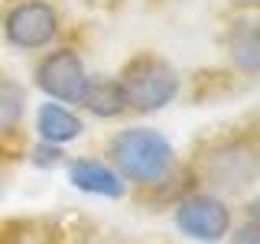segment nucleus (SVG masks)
Masks as SVG:
<instances>
[{"mask_svg":"<svg viewBox=\"0 0 260 244\" xmlns=\"http://www.w3.org/2000/svg\"><path fill=\"white\" fill-rule=\"evenodd\" d=\"M224 55L238 75L260 78V10L241 13L224 29Z\"/></svg>","mask_w":260,"mask_h":244,"instance_id":"6e6552de","label":"nucleus"},{"mask_svg":"<svg viewBox=\"0 0 260 244\" xmlns=\"http://www.w3.org/2000/svg\"><path fill=\"white\" fill-rule=\"evenodd\" d=\"M104 160L120 173L127 189L134 192H162L173 189L179 176L185 173L173 140L162 130L146 124H130L111 134L104 146Z\"/></svg>","mask_w":260,"mask_h":244,"instance_id":"f257e3e1","label":"nucleus"},{"mask_svg":"<svg viewBox=\"0 0 260 244\" xmlns=\"http://www.w3.org/2000/svg\"><path fill=\"white\" fill-rule=\"evenodd\" d=\"M173 225L199 244H221L234 228V208L224 195L189 186L173 202Z\"/></svg>","mask_w":260,"mask_h":244,"instance_id":"39448f33","label":"nucleus"},{"mask_svg":"<svg viewBox=\"0 0 260 244\" xmlns=\"http://www.w3.org/2000/svg\"><path fill=\"white\" fill-rule=\"evenodd\" d=\"M65 179L72 189L98 195V199H124L130 192L120 173L104 157H69L65 160Z\"/></svg>","mask_w":260,"mask_h":244,"instance_id":"0eeeda50","label":"nucleus"},{"mask_svg":"<svg viewBox=\"0 0 260 244\" xmlns=\"http://www.w3.org/2000/svg\"><path fill=\"white\" fill-rule=\"evenodd\" d=\"M32 163L36 166H59V163H65V153H62V146L36 140V146H32Z\"/></svg>","mask_w":260,"mask_h":244,"instance_id":"ddd939ff","label":"nucleus"},{"mask_svg":"<svg viewBox=\"0 0 260 244\" xmlns=\"http://www.w3.org/2000/svg\"><path fill=\"white\" fill-rule=\"evenodd\" d=\"M75 111L88 114V117H94V120H120V117H127V104H124V95H120L117 78L88 72L85 92H81Z\"/></svg>","mask_w":260,"mask_h":244,"instance_id":"9d476101","label":"nucleus"},{"mask_svg":"<svg viewBox=\"0 0 260 244\" xmlns=\"http://www.w3.org/2000/svg\"><path fill=\"white\" fill-rule=\"evenodd\" d=\"M72 244H111V241H104V238H78V241H72Z\"/></svg>","mask_w":260,"mask_h":244,"instance_id":"2eb2a0df","label":"nucleus"},{"mask_svg":"<svg viewBox=\"0 0 260 244\" xmlns=\"http://www.w3.org/2000/svg\"><path fill=\"white\" fill-rule=\"evenodd\" d=\"M114 78L120 85L127 114H137V117H150V114L166 111L182 95V72L166 55L150 52V49L130 55Z\"/></svg>","mask_w":260,"mask_h":244,"instance_id":"7ed1b4c3","label":"nucleus"},{"mask_svg":"<svg viewBox=\"0 0 260 244\" xmlns=\"http://www.w3.org/2000/svg\"><path fill=\"white\" fill-rule=\"evenodd\" d=\"M185 176L195 189L241 195L260 179V137L250 130H224L192 153Z\"/></svg>","mask_w":260,"mask_h":244,"instance_id":"f03ea898","label":"nucleus"},{"mask_svg":"<svg viewBox=\"0 0 260 244\" xmlns=\"http://www.w3.org/2000/svg\"><path fill=\"white\" fill-rule=\"evenodd\" d=\"M228 241L231 244H260V225L250 222V218H241V222H234Z\"/></svg>","mask_w":260,"mask_h":244,"instance_id":"f8f14e48","label":"nucleus"},{"mask_svg":"<svg viewBox=\"0 0 260 244\" xmlns=\"http://www.w3.org/2000/svg\"><path fill=\"white\" fill-rule=\"evenodd\" d=\"M62 10L55 0H4L0 36L13 52L39 55L62 36Z\"/></svg>","mask_w":260,"mask_h":244,"instance_id":"20e7f679","label":"nucleus"},{"mask_svg":"<svg viewBox=\"0 0 260 244\" xmlns=\"http://www.w3.org/2000/svg\"><path fill=\"white\" fill-rule=\"evenodd\" d=\"M88 81V65L81 49L75 46H49L46 52L36 55L32 62V88L46 98V101H59L75 108Z\"/></svg>","mask_w":260,"mask_h":244,"instance_id":"423d86ee","label":"nucleus"},{"mask_svg":"<svg viewBox=\"0 0 260 244\" xmlns=\"http://www.w3.org/2000/svg\"><path fill=\"white\" fill-rule=\"evenodd\" d=\"M244 218H250V222H257L260 225V192H254V195H250V199L247 202H244Z\"/></svg>","mask_w":260,"mask_h":244,"instance_id":"4468645a","label":"nucleus"},{"mask_svg":"<svg viewBox=\"0 0 260 244\" xmlns=\"http://www.w3.org/2000/svg\"><path fill=\"white\" fill-rule=\"evenodd\" d=\"M32 134L36 140L52 143V146H69L85 134V117L59 101H43L32 114Z\"/></svg>","mask_w":260,"mask_h":244,"instance_id":"1a4fd4ad","label":"nucleus"},{"mask_svg":"<svg viewBox=\"0 0 260 244\" xmlns=\"http://www.w3.org/2000/svg\"><path fill=\"white\" fill-rule=\"evenodd\" d=\"M26 111H29L26 85L0 69V140L20 137L23 124H26Z\"/></svg>","mask_w":260,"mask_h":244,"instance_id":"9b49d317","label":"nucleus"}]
</instances>
